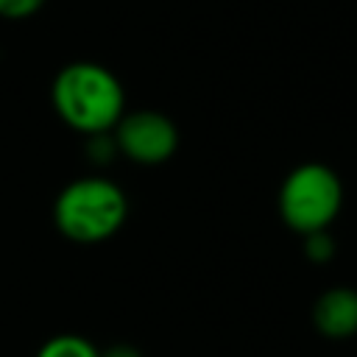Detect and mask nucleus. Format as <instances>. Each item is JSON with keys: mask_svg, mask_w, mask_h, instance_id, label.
Instances as JSON below:
<instances>
[{"mask_svg": "<svg viewBox=\"0 0 357 357\" xmlns=\"http://www.w3.org/2000/svg\"><path fill=\"white\" fill-rule=\"evenodd\" d=\"M56 114L78 134H109L126 114V89L120 78L98 61H73L61 67L50 86Z\"/></svg>", "mask_w": 357, "mask_h": 357, "instance_id": "f257e3e1", "label": "nucleus"}, {"mask_svg": "<svg viewBox=\"0 0 357 357\" xmlns=\"http://www.w3.org/2000/svg\"><path fill=\"white\" fill-rule=\"evenodd\" d=\"M128 218V198L123 187L103 176H84L61 187L53 201L56 229L81 245L114 237Z\"/></svg>", "mask_w": 357, "mask_h": 357, "instance_id": "f03ea898", "label": "nucleus"}, {"mask_svg": "<svg viewBox=\"0 0 357 357\" xmlns=\"http://www.w3.org/2000/svg\"><path fill=\"white\" fill-rule=\"evenodd\" d=\"M279 215L287 229L307 237L326 231L343 209L340 176L324 162H304L293 167L279 187Z\"/></svg>", "mask_w": 357, "mask_h": 357, "instance_id": "7ed1b4c3", "label": "nucleus"}, {"mask_svg": "<svg viewBox=\"0 0 357 357\" xmlns=\"http://www.w3.org/2000/svg\"><path fill=\"white\" fill-rule=\"evenodd\" d=\"M117 153H123L134 165H165L178 148V128L176 123L156 112V109H137L126 112L120 123L112 128Z\"/></svg>", "mask_w": 357, "mask_h": 357, "instance_id": "20e7f679", "label": "nucleus"}, {"mask_svg": "<svg viewBox=\"0 0 357 357\" xmlns=\"http://www.w3.org/2000/svg\"><path fill=\"white\" fill-rule=\"evenodd\" d=\"M312 324L329 340L354 337L357 335V290L332 287L321 293L312 307Z\"/></svg>", "mask_w": 357, "mask_h": 357, "instance_id": "39448f33", "label": "nucleus"}, {"mask_svg": "<svg viewBox=\"0 0 357 357\" xmlns=\"http://www.w3.org/2000/svg\"><path fill=\"white\" fill-rule=\"evenodd\" d=\"M36 357H100V351L84 335L64 332V335H53L50 340H45Z\"/></svg>", "mask_w": 357, "mask_h": 357, "instance_id": "423d86ee", "label": "nucleus"}, {"mask_svg": "<svg viewBox=\"0 0 357 357\" xmlns=\"http://www.w3.org/2000/svg\"><path fill=\"white\" fill-rule=\"evenodd\" d=\"M42 6H45V0H0V17L3 20H28Z\"/></svg>", "mask_w": 357, "mask_h": 357, "instance_id": "0eeeda50", "label": "nucleus"}, {"mask_svg": "<svg viewBox=\"0 0 357 357\" xmlns=\"http://www.w3.org/2000/svg\"><path fill=\"white\" fill-rule=\"evenodd\" d=\"M304 251H307V257H310V259L324 262V259H329V257H332L335 243H332L329 231H315V234H307V245H304Z\"/></svg>", "mask_w": 357, "mask_h": 357, "instance_id": "6e6552de", "label": "nucleus"}, {"mask_svg": "<svg viewBox=\"0 0 357 357\" xmlns=\"http://www.w3.org/2000/svg\"><path fill=\"white\" fill-rule=\"evenodd\" d=\"M100 357H139L131 346H112V349H106V351H100Z\"/></svg>", "mask_w": 357, "mask_h": 357, "instance_id": "1a4fd4ad", "label": "nucleus"}]
</instances>
